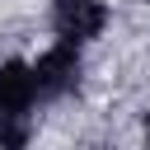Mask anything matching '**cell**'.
<instances>
[{"label": "cell", "mask_w": 150, "mask_h": 150, "mask_svg": "<svg viewBox=\"0 0 150 150\" xmlns=\"http://www.w3.org/2000/svg\"><path fill=\"white\" fill-rule=\"evenodd\" d=\"M38 98L33 66L5 61L0 66V150H23L28 145V108Z\"/></svg>", "instance_id": "obj_1"}, {"label": "cell", "mask_w": 150, "mask_h": 150, "mask_svg": "<svg viewBox=\"0 0 150 150\" xmlns=\"http://www.w3.org/2000/svg\"><path fill=\"white\" fill-rule=\"evenodd\" d=\"M75 80H80V42H56V47L42 52L38 66H33V84H38V94H47V98L66 94Z\"/></svg>", "instance_id": "obj_2"}, {"label": "cell", "mask_w": 150, "mask_h": 150, "mask_svg": "<svg viewBox=\"0 0 150 150\" xmlns=\"http://www.w3.org/2000/svg\"><path fill=\"white\" fill-rule=\"evenodd\" d=\"M52 23H56L61 42H84V38H98L103 33L108 9L98 0H56L52 5Z\"/></svg>", "instance_id": "obj_3"}, {"label": "cell", "mask_w": 150, "mask_h": 150, "mask_svg": "<svg viewBox=\"0 0 150 150\" xmlns=\"http://www.w3.org/2000/svg\"><path fill=\"white\" fill-rule=\"evenodd\" d=\"M145 131H150V112H145Z\"/></svg>", "instance_id": "obj_4"}]
</instances>
